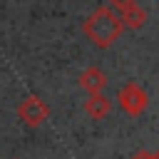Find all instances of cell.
I'll return each instance as SVG.
<instances>
[{"label": "cell", "instance_id": "6da1fadb", "mask_svg": "<svg viewBox=\"0 0 159 159\" xmlns=\"http://www.w3.org/2000/svg\"><path fill=\"white\" fill-rule=\"evenodd\" d=\"M82 30H84V35L89 37V42H92L94 47L107 50V47H112V45L119 40V35L124 32V25H122L119 15H117L112 7L99 5L97 10H92V12L87 15Z\"/></svg>", "mask_w": 159, "mask_h": 159}, {"label": "cell", "instance_id": "7a4b0ae2", "mask_svg": "<svg viewBox=\"0 0 159 159\" xmlns=\"http://www.w3.org/2000/svg\"><path fill=\"white\" fill-rule=\"evenodd\" d=\"M119 107L129 114V117H139L147 107H149V94L139 82H127L119 89Z\"/></svg>", "mask_w": 159, "mask_h": 159}, {"label": "cell", "instance_id": "3957f363", "mask_svg": "<svg viewBox=\"0 0 159 159\" xmlns=\"http://www.w3.org/2000/svg\"><path fill=\"white\" fill-rule=\"evenodd\" d=\"M17 117L27 124V127H40L47 117H50V107L45 99H40L37 94H27L20 104H17Z\"/></svg>", "mask_w": 159, "mask_h": 159}, {"label": "cell", "instance_id": "277c9868", "mask_svg": "<svg viewBox=\"0 0 159 159\" xmlns=\"http://www.w3.org/2000/svg\"><path fill=\"white\" fill-rule=\"evenodd\" d=\"M77 82H80V87H82L87 94H99V92L107 87L109 80H107V75H104L99 67H87V70L80 75Z\"/></svg>", "mask_w": 159, "mask_h": 159}, {"label": "cell", "instance_id": "5b68a950", "mask_svg": "<svg viewBox=\"0 0 159 159\" xmlns=\"http://www.w3.org/2000/svg\"><path fill=\"white\" fill-rule=\"evenodd\" d=\"M84 112H87V117H92V119H104V117L112 112V99L104 97L102 92H99V94H89V97L84 99Z\"/></svg>", "mask_w": 159, "mask_h": 159}, {"label": "cell", "instance_id": "8992f818", "mask_svg": "<svg viewBox=\"0 0 159 159\" xmlns=\"http://www.w3.org/2000/svg\"><path fill=\"white\" fill-rule=\"evenodd\" d=\"M119 20H122L124 27H129V30H139V27L147 22V12H144L139 5H132V7H127L124 12H119Z\"/></svg>", "mask_w": 159, "mask_h": 159}, {"label": "cell", "instance_id": "52a82bcc", "mask_svg": "<svg viewBox=\"0 0 159 159\" xmlns=\"http://www.w3.org/2000/svg\"><path fill=\"white\" fill-rule=\"evenodd\" d=\"M132 5H139V0H107V7H112L117 15L119 12H124L127 7H132Z\"/></svg>", "mask_w": 159, "mask_h": 159}, {"label": "cell", "instance_id": "ba28073f", "mask_svg": "<svg viewBox=\"0 0 159 159\" xmlns=\"http://www.w3.org/2000/svg\"><path fill=\"white\" fill-rule=\"evenodd\" d=\"M149 157H152V152H149V149H139V152H137V154H132L129 159H149Z\"/></svg>", "mask_w": 159, "mask_h": 159}, {"label": "cell", "instance_id": "9c48e42d", "mask_svg": "<svg viewBox=\"0 0 159 159\" xmlns=\"http://www.w3.org/2000/svg\"><path fill=\"white\" fill-rule=\"evenodd\" d=\"M149 159H159V152H152V157Z\"/></svg>", "mask_w": 159, "mask_h": 159}]
</instances>
